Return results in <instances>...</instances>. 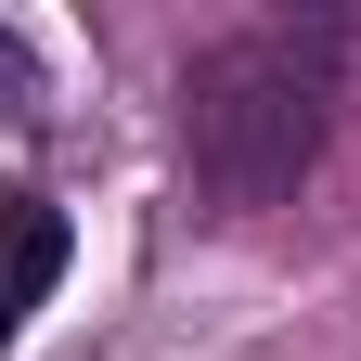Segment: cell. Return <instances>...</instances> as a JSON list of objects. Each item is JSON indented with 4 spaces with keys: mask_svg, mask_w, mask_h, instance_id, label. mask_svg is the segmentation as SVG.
<instances>
[{
    "mask_svg": "<svg viewBox=\"0 0 361 361\" xmlns=\"http://www.w3.org/2000/svg\"><path fill=\"white\" fill-rule=\"evenodd\" d=\"M336 26H233L180 65V168L219 219H271L323 168Z\"/></svg>",
    "mask_w": 361,
    "mask_h": 361,
    "instance_id": "obj_1",
    "label": "cell"
},
{
    "mask_svg": "<svg viewBox=\"0 0 361 361\" xmlns=\"http://www.w3.org/2000/svg\"><path fill=\"white\" fill-rule=\"evenodd\" d=\"M52 284H65V207L0 194V348H13V323H26Z\"/></svg>",
    "mask_w": 361,
    "mask_h": 361,
    "instance_id": "obj_2",
    "label": "cell"
},
{
    "mask_svg": "<svg viewBox=\"0 0 361 361\" xmlns=\"http://www.w3.org/2000/svg\"><path fill=\"white\" fill-rule=\"evenodd\" d=\"M0 116H39V65H26L13 26H0Z\"/></svg>",
    "mask_w": 361,
    "mask_h": 361,
    "instance_id": "obj_3",
    "label": "cell"
}]
</instances>
